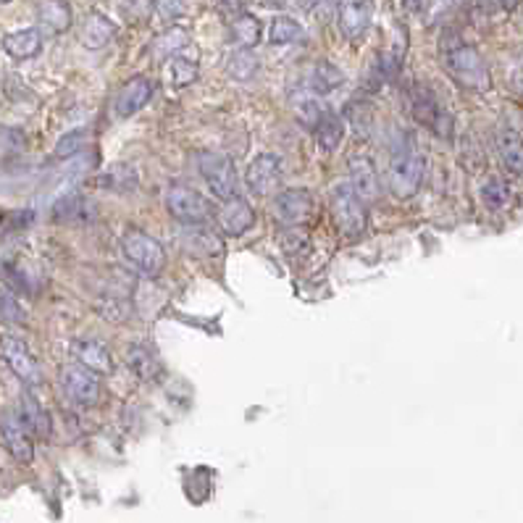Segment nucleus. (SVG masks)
I'll return each mask as SVG.
<instances>
[{
  "label": "nucleus",
  "mask_w": 523,
  "mask_h": 523,
  "mask_svg": "<svg viewBox=\"0 0 523 523\" xmlns=\"http://www.w3.org/2000/svg\"><path fill=\"white\" fill-rule=\"evenodd\" d=\"M439 58L447 76L458 84L460 90L476 92V95H484V92L492 90V74H489L484 55L478 53L471 42H466L458 32H452V29L442 32Z\"/></svg>",
  "instance_id": "obj_1"
},
{
  "label": "nucleus",
  "mask_w": 523,
  "mask_h": 523,
  "mask_svg": "<svg viewBox=\"0 0 523 523\" xmlns=\"http://www.w3.org/2000/svg\"><path fill=\"white\" fill-rule=\"evenodd\" d=\"M426 176V158H423L418 139L413 132H408L397 139V145L392 147V158H389V174H386V184L392 197L400 202L410 200L423 184Z\"/></svg>",
  "instance_id": "obj_2"
},
{
  "label": "nucleus",
  "mask_w": 523,
  "mask_h": 523,
  "mask_svg": "<svg viewBox=\"0 0 523 523\" xmlns=\"http://www.w3.org/2000/svg\"><path fill=\"white\" fill-rule=\"evenodd\" d=\"M329 211L334 219V226L347 242H355L368 229V205L358 200L347 182L334 184L329 192Z\"/></svg>",
  "instance_id": "obj_3"
},
{
  "label": "nucleus",
  "mask_w": 523,
  "mask_h": 523,
  "mask_svg": "<svg viewBox=\"0 0 523 523\" xmlns=\"http://www.w3.org/2000/svg\"><path fill=\"white\" fill-rule=\"evenodd\" d=\"M121 255L137 274L156 279L166 268V250L156 237L137 226H127L121 234Z\"/></svg>",
  "instance_id": "obj_4"
},
{
  "label": "nucleus",
  "mask_w": 523,
  "mask_h": 523,
  "mask_svg": "<svg viewBox=\"0 0 523 523\" xmlns=\"http://www.w3.org/2000/svg\"><path fill=\"white\" fill-rule=\"evenodd\" d=\"M408 100H410V113L413 119L421 124L423 129H429L432 134L442 139L452 137V113L447 105L437 98V92L432 87H426L421 82H413L408 90Z\"/></svg>",
  "instance_id": "obj_5"
},
{
  "label": "nucleus",
  "mask_w": 523,
  "mask_h": 523,
  "mask_svg": "<svg viewBox=\"0 0 523 523\" xmlns=\"http://www.w3.org/2000/svg\"><path fill=\"white\" fill-rule=\"evenodd\" d=\"M168 216L182 226H205L213 219V202L190 184H171L166 192Z\"/></svg>",
  "instance_id": "obj_6"
},
{
  "label": "nucleus",
  "mask_w": 523,
  "mask_h": 523,
  "mask_svg": "<svg viewBox=\"0 0 523 523\" xmlns=\"http://www.w3.org/2000/svg\"><path fill=\"white\" fill-rule=\"evenodd\" d=\"M197 171L202 182L208 184V190L219 202H226L239 195V174L237 166L229 156L224 153H200L197 156Z\"/></svg>",
  "instance_id": "obj_7"
},
{
  "label": "nucleus",
  "mask_w": 523,
  "mask_h": 523,
  "mask_svg": "<svg viewBox=\"0 0 523 523\" xmlns=\"http://www.w3.org/2000/svg\"><path fill=\"white\" fill-rule=\"evenodd\" d=\"M0 360L13 371V377L24 384V389L37 392L42 386V371L37 363L35 352L27 342L16 337V334H0Z\"/></svg>",
  "instance_id": "obj_8"
},
{
  "label": "nucleus",
  "mask_w": 523,
  "mask_h": 523,
  "mask_svg": "<svg viewBox=\"0 0 523 523\" xmlns=\"http://www.w3.org/2000/svg\"><path fill=\"white\" fill-rule=\"evenodd\" d=\"M0 437L8 455L16 463H32L35 460V437L27 429V423L21 421L16 408H3L0 413Z\"/></svg>",
  "instance_id": "obj_9"
},
{
  "label": "nucleus",
  "mask_w": 523,
  "mask_h": 523,
  "mask_svg": "<svg viewBox=\"0 0 523 523\" xmlns=\"http://www.w3.org/2000/svg\"><path fill=\"white\" fill-rule=\"evenodd\" d=\"M61 384H64V392L69 395V400L76 403L79 408H95V405L100 403L103 397L100 377H95L92 371L76 366V363H71V366H66L61 371Z\"/></svg>",
  "instance_id": "obj_10"
},
{
  "label": "nucleus",
  "mask_w": 523,
  "mask_h": 523,
  "mask_svg": "<svg viewBox=\"0 0 523 523\" xmlns=\"http://www.w3.org/2000/svg\"><path fill=\"white\" fill-rule=\"evenodd\" d=\"M347 171H350V187L352 192L358 195V200L363 205H371V202L379 200V174H377V163L368 153H360V150H352L347 156Z\"/></svg>",
  "instance_id": "obj_11"
},
{
  "label": "nucleus",
  "mask_w": 523,
  "mask_h": 523,
  "mask_svg": "<svg viewBox=\"0 0 523 523\" xmlns=\"http://www.w3.org/2000/svg\"><path fill=\"white\" fill-rule=\"evenodd\" d=\"M245 182L248 190L258 197H268L279 190L282 184V161L274 153H260L255 161H250L248 171H245Z\"/></svg>",
  "instance_id": "obj_12"
},
{
  "label": "nucleus",
  "mask_w": 523,
  "mask_h": 523,
  "mask_svg": "<svg viewBox=\"0 0 523 523\" xmlns=\"http://www.w3.org/2000/svg\"><path fill=\"white\" fill-rule=\"evenodd\" d=\"M276 221L285 226H305L313 216V195L308 190H285L276 195L274 202Z\"/></svg>",
  "instance_id": "obj_13"
},
{
  "label": "nucleus",
  "mask_w": 523,
  "mask_h": 523,
  "mask_svg": "<svg viewBox=\"0 0 523 523\" xmlns=\"http://www.w3.org/2000/svg\"><path fill=\"white\" fill-rule=\"evenodd\" d=\"M213 216H216L219 229L224 231L226 237H242V234L255 224V211H253V205H250L242 195H237V197H231V200H226V202H221Z\"/></svg>",
  "instance_id": "obj_14"
},
{
  "label": "nucleus",
  "mask_w": 523,
  "mask_h": 523,
  "mask_svg": "<svg viewBox=\"0 0 523 523\" xmlns=\"http://www.w3.org/2000/svg\"><path fill=\"white\" fill-rule=\"evenodd\" d=\"M371 18H374V0H340L337 6V21L350 42H358L366 35Z\"/></svg>",
  "instance_id": "obj_15"
},
{
  "label": "nucleus",
  "mask_w": 523,
  "mask_h": 523,
  "mask_svg": "<svg viewBox=\"0 0 523 523\" xmlns=\"http://www.w3.org/2000/svg\"><path fill=\"white\" fill-rule=\"evenodd\" d=\"M153 90H156V84L150 76H132L129 82L121 84V90L116 92V100H113L116 119H129L137 110L145 108L147 100L153 98Z\"/></svg>",
  "instance_id": "obj_16"
},
{
  "label": "nucleus",
  "mask_w": 523,
  "mask_h": 523,
  "mask_svg": "<svg viewBox=\"0 0 523 523\" xmlns=\"http://www.w3.org/2000/svg\"><path fill=\"white\" fill-rule=\"evenodd\" d=\"M71 352L74 358H76V366L92 371L95 377H110L113 368H116L113 352L100 340H76L71 345Z\"/></svg>",
  "instance_id": "obj_17"
},
{
  "label": "nucleus",
  "mask_w": 523,
  "mask_h": 523,
  "mask_svg": "<svg viewBox=\"0 0 523 523\" xmlns=\"http://www.w3.org/2000/svg\"><path fill=\"white\" fill-rule=\"evenodd\" d=\"M50 213L55 224H90L98 219V202L82 192H71L58 197Z\"/></svg>",
  "instance_id": "obj_18"
},
{
  "label": "nucleus",
  "mask_w": 523,
  "mask_h": 523,
  "mask_svg": "<svg viewBox=\"0 0 523 523\" xmlns=\"http://www.w3.org/2000/svg\"><path fill=\"white\" fill-rule=\"evenodd\" d=\"M495 147L497 156L502 161V166L507 168V174L518 176L523 171V145H521V129L510 124V121H502L500 127L495 129Z\"/></svg>",
  "instance_id": "obj_19"
},
{
  "label": "nucleus",
  "mask_w": 523,
  "mask_h": 523,
  "mask_svg": "<svg viewBox=\"0 0 523 523\" xmlns=\"http://www.w3.org/2000/svg\"><path fill=\"white\" fill-rule=\"evenodd\" d=\"M16 410H18V415H21V421L27 423V429L32 432V437H37V439H50V434H53V421H50V413H47V408L42 405V400L37 397V392L24 389Z\"/></svg>",
  "instance_id": "obj_20"
},
{
  "label": "nucleus",
  "mask_w": 523,
  "mask_h": 523,
  "mask_svg": "<svg viewBox=\"0 0 523 523\" xmlns=\"http://www.w3.org/2000/svg\"><path fill=\"white\" fill-rule=\"evenodd\" d=\"M116 37V24L110 21L100 11H87L79 24V42L87 50H103L105 45L113 42Z\"/></svg>",
  "instance_id": "obj_21"
},
{
  "label": "nucleus",
  "mask_w": 523,
  "mask_h": 523,
  "mask_svg": "<svg viewBox=\"0 0 523 523\" xmlns=\"http://www.w3.org/2000/svg\"><path fill=\"white\" fill-rule=\"evenodd\" d=\"M37 21H40V32L58 37L71 29L74 11L66 0H40L37 3Z\"/></svg>",
  "instance_id": "obj_22"
},
{
  "label": "nucleus",
  "mask_w": 523,
  "mask_h": 523,
  "mask_svg": "<svg viewBox=\"0 0 523 523\" xmlns=\"http://www.w3.org/2000/svg\"><path fill=\"white\" fill-rule=\"evenodd\" d=\"M345 132H347L345 119H342L340 113H334V110L326 108L323 110V116L318 119V124L313 127V137H316V145L321 147L323 153H334V150L342 145Z\"/></svg>",
  "instance_id": "obj_23"
},
{
  "label": "nucleus",
  "mask_w": 523,
  "mask_h": 523,
  "mask_svg": "<svg viewBox=\"0 0 523 523\" xmlns=\"http://www.w3.org/2000/svg\"><path fill=\"white\" fill-rule=\"evenodd\" d=\"M3 50H6L11 58H16V61L35 58V55L42 50V32L37 27L11 32V35L3 37Z\"/></svg>",
  "instance_id": "obj_24"
},
{
  "label": "nucleus",
  "mask_w": 523,
  "mask_h": 523,
  "mask_svg": "<svg viewBox=\"0 0 523 523\" xmlns=\"http://www.w3.org/2000/svg\"><path fill=\"white\" fill-rule=\"evenodd\" d=\"M260 35H263L260 21H258V16L248 13V11H242V13L229 18V37L239 50H253L260 42Z\"/></svg>",
  "instance_id": "obj_25"
},
{
  "label": "nucleus",
  "mask_w": 523,
  "mask_h": 523,
  "mask_svg": "<svg viewBox=\"0 0 523 523\" xmlns=\"http://www.w3.org/2000/svg\"><path fill=\"white\" fill-rule=\"evenodd\" d=\"M187 50L166 58V82L174 90H182L197 79V55H187Z\"/></svg>",
  "instance_id": "obj_26"
},
{
  "label": "nucleus",
  "mask_w": 523,
  "mask_h": 523,
  "mask_svg": "<svg viewBox=\"0 0 523 523\" xmlns=\"http://www.w3.org/2000/svg\"><path fill=\"white\" fill-rule=\"evenodd\" d=\"M127 366L132 368L139 379H145V381H153V379L161 374V363H158V358L150 352V347L139 345V342L127 350Z\"/></svg>",
  "instance_id": "obj_27"
},
{
  "label": "nucleus",
  "mask_w": 523,
  "mask_h": 523,
  "mask_svg": "<svg viewBox=\"0 0 523 523\" xmlns=\"http://www.w3.org/2000/svg\"><path fill=\"white\" fill-rule=\"evenodd\" d=\"M279 245L285 250L287 255L292 260H305L311 255V234L305 226H285L282 234H279Z\"/></svg>",
  "instance_id": "obj_28"
},
{
  "label": "nucleus",
  "mask_w": 523,
  "mask_h": 523,
  "mask_svg": "<svg viewBox=\"0 0 523 523\" xmlns=\"http://www.w3.org/2000/svg\"><path fill=\"white\" fill-rule=\"evenodd\" d=\"M100 184L103 187H108L110 192H119V195H127L132 190H137V168L129 163H113L100 176Z\"/></svg>",
  "instance_id": "obj_29"
},
{
  "label": "nucleus",
  "mask_w": 523,
  "mask_h": 523,
  "mask_svg": "<svg viewBox=\"0 0 523 523\" xmlns=\"http://www.w3.org/2000/svg\"><path fill=\"white\" fill-rule=\"evenodd\" d=\"M342 82H345V74H342L334 64H329V61H318V64L313 66V76H311L313 95H329V92L337 90Z\"/></svg>",
  "instance_id": "obj_30"
},
{
  "label": "nucleus",
  "mask_w": 523,
  "mask_h": 523,
  "mask_svg": "<svg viewBox=\"0 0 523 523\" xmlns=\"http://www.w3.org/2000/svg\"><path fill=\"white\" fill-rule=\"evenodd\" d=\"M303 27L289 16H276L268 27V42L271 45H292L297 40H303Z\"/></svg>",
  "instance_id": "obj_31"
},
{
  "label": "nucleus",
  "mask_w": 523,
  "mask_h": 523,
  "mask_svg": "<svg viewBox=\"0 0 523 523\" xmlns=\"http://www.w3.org/2000/svg\"><path fill=\"white\" fill-rule=\"evenodd\" d=\"M187 47H192V40H190V35L182 27L166 29L163 35L156 37V53L161 58H171L176 53H184Z\"/></svg>",
  "instance_id": "obj_32"
},
{
  "label": "nucleus",
  "mask_w": 523,
  "mask_h": 523,
  "mask_svg": "<svg viewBox=\"0 0 523 523\" xmlns=\"http://www.w3.org/2000/svg\"><path fill=\"white\" fill-rule=\"evenodd\" d=\"M258 71V58L253 50H234L229 55V61H226V74H229L231 79H237V82H248L253 79Z\"/></svg>",
  "instance_id": "obj_33"
},
{
  "label": "nucleus",
  "mask_w": 523,
  "mask_h": 523,
  "mask_svg": "<svg viewBox=\"0 0 523 523\" xmlns=\"http://www.w3.org/2000/svg\"><path fill=\"white\" fill-rule=\"evenodd\" d=\"M481 197L487 202V208L492 211H502L510 205V197H513V190H510V184L505 179H500V176H492L484 187H481Z\"/></svg>",
  "instance_id": "obj_34"
},
{
  "label": "nucleus",
  "mask_w": 523,
  "mask_h": 523,
  "mask_svg": "<svg viewBox=\"0 0 523 523\" xmlns=\"http://www.w3.org/2000/svg\"><path fill=\"white\" fill-rule=\"evenodd\" d=\"M323 103L318 100V95H300V98H297V103H294V119L300 121V124H303L305 129H311L313 132V127H316V124H318V119H321L323 116Z\"/></svg>",
  "instance_id": "obj_35"
},
{
  "label": "nucleus",
  "mask_w": 523,
  "mask_h": 523,
  "mask_svg": "<svg viewBox=\"0 0 523 523\" xmlns=\"http://www.w3.org/2000/svg\"><path fill=\"white\" fill-rule=\"evenodd\" d=\"M119 8L129 24H145L156 11V0H121Z\"/></svg>",
  "instance_id": "obj_36"
},
{
  "label": "nucleus",
  "mask_w": 523,
  "mask_h": 523,
  "mask_svg": "<svg viewBox=\"0 0 523 523\" xmlns=\"http://www.w3.org/2000/svg\"><path fill=\"white\" fill-rule=\"evenodd\" d=\"M24 308L18 305V300L8 289L0 287V321L3 323H24Z\"/></svg>",
  "instance_id": "obj_37"
},
{
  "label": "nucleus",
  "mask_w": 523,
  "mask_h": 523,
  "mask_svg": "<svg viewBox=\"0 0 523 523\" xmlns=\"http://www.w3.org/2000/svg\"><path fill=\"white\" fill-rule=\"evenodd\" d=\"M518 6V0H473V8L481 16H495V13H510Z\"/></svg>",
  "instance_id": "obj_38"
},
{
  "label": "nucleus",
  "mask_w": 523,
  "mask_h": 523,
  "mask_svg": "<svg viewBox=\"0 0 523 523\" xmlns=\"http://www.w3.org/2000/svg\"><path fill=\"white\" fill-rule=\"evenodd\" d=\"M84 145V132L82 129H74V132H69L61 142H58V147H55V156L58 158H66V156H76L79 150H82Z\"/></svg>",
  "instance_id": "obj_39"
},
{
  "label": "nucleus",
  "mask_w": 523,
  "mask_h": 523,
  "mask_svg": "<svg viewBox=\"0 0 523 523\" xmlns=\"http://www.w3.org/2000/svg\"><path fill=\"white\" fill-rule=\"evenodd\" d=\"M156 11L166 18V21H168V18L174 21V18L182 16V3H179V0H156Z\"/></svg>",
  "instance_id": "obj_40"
},
{
  "label": "nucleus",
  "mask_w": 523,
  "mask_h": 523,
  "mask_svg": "<svg viewBox=\"0 0 523 523\" xmlns=\"http://www.w3.org/2000/svg\"><path fill=\"white\" fill-rule=\"evenodd\" d=\"M245 3L248 0H216V6H219L221 13H226V16H237V13H242L245 11Z\"/></svg>",
  "instance_id": "obj_41"
},
{
  "label": "nucleus",
  "mask_w": 523,
  "mask_h": 523,
  "mask_svg": "<svg viewBox=\"0 0 523 523\" xmlns=\"http://www.w3.org/2000/svg\"><path fill=\"white\" fill-rule=\"evenodd\" d=\"M429 3L432 0H403L405 11H410V13H423V11L429 8Z\"/></svg>",
  "instance_id": "obj_42"
},
{
  "label": "nucleus",
  "mask_w": 523,
  "mask_h": 523,
  "mask_svg": "<svg viewBox=\"0 0 523 523\" xmlns=\"http://www.w3.org/2000/svg\"><path fill=\"white\" fill-rule=\"evenodd\" d=\"M263 6H266V8L285 11V8H289V6H294V0H263Z\"/></svg>",
  "instance_id": "obj_43"
},
{
  "label": "nucleus",
  "mask_w": 523,
  "mask_h": 523,
  "mask_svg": "<svg viewBox=\"0 0 523 523\" xmlns=\"http://www.w3.org/2000/svg\"><path fill=\"white\" fill-rule=\"evenodd\" d=\"M294 3H297L303 11H311L313 6H318V0H294Z\"/></svg>",
  "instance_id": "obj_44"
},
{
  "label": "nucleus",
  "mask_w": 523,
  "mask_h": 523,
  "mask_svg": "<svg viewBox=\"0 0 523 523\" xmlns=\"http://www.w3.org/2000/svg\"><path fill=\"white\" fill-rule=\"evenodd\" d=\"M0 3H11V0H0Z\"/></svg>",
  "instance_id": "obj_45"
}]
</instances>
